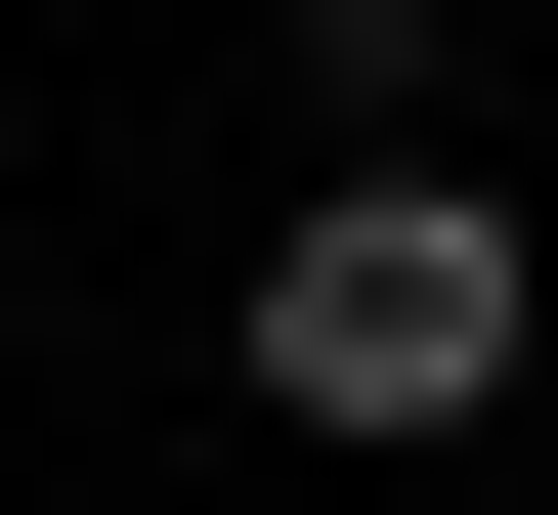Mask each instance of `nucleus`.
<instances>
[{
  "label": "nucleus",
  "instance_id": "nucleus-1",
  "mask_svg": "<svg viewBox=\"0 0 558 515\" xmlns=\"http://www.w3.org/2000/svg\"><path fill=\"white\" fill-rule=\"evenodd\" d=\"M515 172H344V216H301L258 258V430H473V387H515Z\"/></svg>",
  "mask_w": 558,
  "mask_h": 515
},
{
  "label": "nucleus",
  "instance_id": "nucleus-2",
  "mask_svg": "<svg viewBox=\"0 0 558 515\" xmlns=\"http://www.w3.org/2000/svg\"><path fill=\"white\" fill-rule=\"evenodd\" d=\"M429 44H473V0H301V86H344L387 172H429Z\"/></svg>",
  "mask_w": 558,
  "mask_h": 515
}]
</instances>
